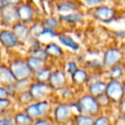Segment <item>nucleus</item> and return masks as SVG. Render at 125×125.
Wrapping results in <instances>:
<instances>
[{
    "mask_svg": "<svg viewBox=\"0 0 125 125\" xmlns=\"http://www.w3.org/2000/svg\"><path fill=\"white\" fill-rule=\"evenodd\" d=\"M16 8L19 21L30 24L37 20L38 9L32 0H22L18 6H16Z\"/></svg>",
    "mask_w": 125,
    "mask_h": 125,
    "instance_id": "obj_1",
    "label": "nucleus"
},
{
    "mask_svg": "<svg viewBox=\"0 0 125 125\" xmlns=\"http://www.w3.org/2000/svg\"><path fill=\"white\" fill-rule=\"evenodd\" d=\"M12 74L16 78V80H22L31 78L32 71L30 70L29 66L27 65L25 60L22 59H13L10 61L9 63H7Z\"/></svg>",
    "mask_w": 125,
    "mask_h": 125,
    "instance_id": "obj_2",
    "label": "nucleus"
},
{
    "mask_svg": "<svg viewBox=\"0 0 125 125\" xmlns=\"http://www.w3.org/2000/svg\"><path fill=\"white\" fill-rule=\"evenodd\" d=\"M50 104L46 101H40L37 103H31L24 107V112L34 121L44 117L49 111Z\"/></svg>",
    "mask_w": 125,
    "mask_h": 125,
    "instance_id": "obj_3",
    "label": "nucleus"
},
{
    "mask_svg": "<svg viewBox=\"0 0 125 125\" xmlns=\"http://www.w3.org/2000/svg\"><path fill=\"white\" fill-rule=\"evenodd\" d=\"M21 45L10 27H0V48L13 50Z\"/></svg>",
    "mask_w": 125,
    "mask_h": 125,
    "instance_id": "obj_4",
    "label": "nucleus"
},
{
    "mask_svg": "<svg viewBox=\"0 0 125 125\" xmlns=\"http://www.w3.org/2000/svg\"><path fill=\"white\" fill-rule=\"evenodd\" d=\"M19 21L16 6L5 4L0 8V23L1 27H11Z\"/></svg>",
    "mask_w": 125,
    "mask_h": 125,
    "instance_id": "obj_5",
    "label": "nucleus"
},
{
    "mask_svg": "<svg viewBox=\"0 0 125 125\" xmlns=\"http://www.w3.org/2000/svg\"><path fill=\"white\" fill-rule=\"evenodd\" d=\"M50 88H51L50 85H47L46 83L35 82V83H31L28 91H29L33 101L40 102V101H43V99L49 93Z\"/></svg>",
    "mask_w": 125,
    "mask_h": 125,
    "instance_id": "obj_6",
    "label": "nucleus"
},
{
    "mask_svg": "<svg viewBox=\"0 0 125 125\" xmlns=\"http://www.w3.org/2000/svg\"><path fill=\"white\" fill-rule=\"evenodd\" d=\"M115 16V10L105 5H100L94 8V17L99 21L108 22Z\"/></svg>",
    "mask_w": 125,
    "mask_h": 125,
    "instance_id": "obj_7",
    "label": "nucleus"
},
{
    "mask_svg": "<svg viewBox=\"0 0 125 125\" xmlns=\"http://www.w3.org/2000/svg\"><path fill=\"white\" fill-rule=\"evenodd\" d=\"M10 28L12 29V31L14 32V34L16 35V37L18 38L21 44H24L30 37L29 27H28V24L26 23H23L21 21H17Z\"/></svg>",
    "mask_w": 125,
    "mask_h": 125,
    "instance_id": "obj_8",
    "label": "nucleus"
},
{
    "mask_svg": "<svg viewBox=\"0 0 125 125\" xmlns=\"http://www.w3.org/2000/svg\"><path fill=\"white\" fill-rule=\"evenodd\" d=\"M78 4L71 0H61L57 5L56 9L60 16H65L74 12H78Z\"/></svg>",
    "mask_w": 125,
    "mask_h": 125,
    "instance_id": "obj_9",
    "label": "nucleus"
},
{
    "mask_svg": "<svg viewBox=\"0 0 125 125\" xmlns=\"http://www.w3.org/2000/svg\"><path fill=\"white\" fill-rule=\"evenodd\" d=\"M16 78L12 74L7 63L0 62V85L8 86L16 83Z\"/></svg>",
    "mask_w": 125,
    "mask_h": 125,
    "instance_id": "obj_10",
    "label": "nucleus"
},
{
    "mask_svg": "<svg viewBox=\"0 0 125 125\" xmlns=\"http://www.w3.org/2000/svg\"><path fill=\"white\" fill-rule=\"evenodd\" d=\"M106 92H107V96H108L110 99L114 100V101L119 100V99L122 97V95H123L122 87L120 86V84H119L118 82H115V81L111 82V83L108 85Z\"/></svg>",
    "mask_w": 125,
    "mask_h": 125,
    "instance_id": "obj_11",
    "label": "nucleus"
},
{
    "mask_svg": "<svg viewBox=\"0 0 125 125\" xmlns=\"http://www.w3.org/2000/svg\"><path fill=\"white\" fill-rule=\"evenodd\" d=\"M79 105H80V110L85 112H94L98 109V104L96 101L91 97L83 98L80 101Z\"/></svg>",
    "mask_w": 125,
    "mask_h": 125,
    "instance_id": "obj_12",
    "label": "nucleus"
},
{
    "mask_svg": "<svg viewBox=\"0 0 125 125\" xmlns=\"http://www.w3.org/2000/svg\"><path fill=\"white\" fill-rule=\"evenodd\" d=\"M14 125H32L33 120L24 112H16L12 115Z\"/></svg>",
    "mask_w": 125,
    "mask_h": 125,
    "instance_id": "obj_13",
    "label": "nucleus"
},
{
    "mask_svg": "<svg viewBox=\"0 0 125 125\" xmlns=\"http://www.w3.org/2000/svg\"><path fill=\"white\" fill-rule=\"evenodd\" d=\"M48 81H49L50 87L60 88L64 84V81H65L64 74L61 71H56L55 73H51Z\"/></svg>",
    "mask_w": 125,
    "mask_h": 125,
    "instance_id": "obj_14",
    "label": "nucleus"
},
{
    "mask_svg": "<svg viewBox=\"0 0 125 125\" xmlns=\"http://www.w3.org/2000/svg\"><path fill=\"white\" fill-rule=\"evenodd\" d=\"M27 65L29 66L30 70L32 71V73H35L37 71H39L40 69H42L44 67V61L38 58H35L33 56H29L26 58L25 60Z\"/></svg>",
    "mask_w": 125,
    "mask_h": 125,
    "instance_id": "obj_15",
    "label": "nucleus"
},
{
    "mask_svg": "<svg viewBox=\"0 0 125 125\" xmlns=\"http://www.w3.org/2000/svg\"><path fill=\"white\" fill-rule=\"evenodd\" d=\"M28 27H29V36L36 39L40 37L42 31L44 30V25L42 23V21H37V20L31 22L30 24H28Z\"/></svg>",
    "mask_w": 125,
    "mask_h": 125,
    "instance_id": "obj_16",
    "label": "nucleus"
},
{
    "mask_svg": "<svg viewBox=\"0 0 125 125\" xmlns=\"http://www.w3.org/2000/svg\"><path fill=\"white\" fill-rule=\"evenodd\" d=\"M58 37H59L60 42H61L62 45H64V46H66V47H69V48H71L72 50H78L79 45H78L71 37H69V36H67V35H64V34H60V35H58Z\"/></svg>",
    "mask_w": 125,
    "mask_h": 125,
    "instance_id": "obj_17",
    "label": "nucleus"
},
{
    "mask_svg": "<svg viewBox=\"0 0 125 125\" xmlns=\"http://www.w3.org/2000/svg\"><path fill=\"white\" fill-rule=\"evenodd\" d=\"M121 57V54L119 51L117 50H109L106 55H105V58H104V62L107 64V65H110V64H113L114 62H116Z\"/></svg>",
    "mask_w": 125,
    "mask_h": 125,
    "instance_id": "obj_18",
    "label": "nucleus"
},
{
    "mask_svg": "<svg viewBox=\"0 0 125 125\" xmlns=\"http://www.w3.org/2000/svg\"><path fill=\"white\" fill-rule=\"evenodd\" d=\"M46 54L48 55V57H59L62 55V49L55 43H49L46 45V47L44 48Z\"/></svg>",
    "mask_w": 125,
    "mask_h": 125,
    "instance_id": "obj_19",
    "label": "nucleus"
},
{
    "mask_svg": "<svg viewBox=\"0 0 125 125\" xmlns=\"http://www.w3.org/2000/svg\"><path fill=\"white\" fill-rule=\"evenodd\" d=\"M14 99H16L19 104H24V105H28L33 101V99H32L31 95H30L29 91L18 93Z\"/></svg>",
    "mask_w": 125,
    "mask_h": 125,
    "instance_id": "obj_20",
    "label": "nucleus"
},
{
    "mask_svg": "<svg viewBox=\"0 0 125 125\" xmlns=\"http://www.w3.org/2000/svg\"><path fill=\"white\" fill-rule=\"evenodd\" d=\"M34 74V77L36 79V82H42V83H45L46 81L49 80L50 78V75H51V70L50 68H45L43 67L42 69H40L39 71L33 73Z\"/></svg>",
    "mask_w": 125,
    "mask_h": 125,
    "instance_id": "obj_21",
    "label": "nucleus"
},
{
    "mask_svg": "<svg viewBox=\"0 0 125 125\" xmlns=\"http://www.w3.org/2000/svg\"><path fill=\"white\" fill-rule=\"evenodd\" d=\"M82 14L79 13V12H74V13H71V14H68V15H65V16H60V21H66V22H78L79 21L82 20Z\"/></svg>",
    "mask_w": 125,
    "mask_h": 125,
    "instance_id": "obj_22",
    "label": "nucleus"
},
{
    "mask_svg": "<svg viewBox=\"0 0 125 125\" xmlns=\"http://www.w3.org/2000/svg\"><path fill=\"white\" fill-rule=\"evenodd\" d=\"M31 85L30 82V78L27 79H22V80H17L15 83V87L17 90V93H21V92H25L29 90V87Z\"/></svg>",
    "mask_w": 125,
    "mask_h": 125,
    "instance_id": "obj_23",
    "label": "nucleus"
},
{
    "mask_svg": "<svg viewBox=\"0 0 125 125\" xmlns=\"http://www.w3.org/2000/svg\"><path fill=\"white\" fill-rule=\"evenodd\" d=\"M13 105L12 99H0V116L8 114Z\"/></svg>",
    "mask_w": 125,
    "mask_h": 125,
    "instance_id": "obj_24",
    "label": "nucleus"
},
{
    "mask_svg": "<svg viewBox=\"0 0 125 125\" xmlns=\"http://www.w3.org/2000/svg\"><path fill=\"white\" fill-rule=\"evenodd\" d=\"M55 114H56V118L59 121H63L67 118L69 114V108L66 105H60L57 107Z\"/></svg>",
    "mask_w": 125,
    "mask_h": 125,
    "instance_id": "obj_25",
    "label": "nucleus"
},
{
    "mask_svg": "<svg viewBox=\"0 0 125 125\" xmlns=\"http://www.w3.org/2000/svg\"><path fill=\"white\" fill-rule=\"evenodd\" d=\"M42 23L45 28H50L55 30V28H57V26L59 25V21L57 20V18L53 16H48L42 21Z\"/></svg>",
    "mask_w": 125,
    "mask_h": 125,
    "instance_id": "obj_26",
    "label": "nucleus"
},
{
    "mask_svg": "<svg viewBox=\"0 0 125 125\" xmlns=\"http://www.w3.org/2000/svg\"><path fill=\"white\" fill-rule=\"evenodd\" d=\"M30 56H33V57L38 58V59H41V60H43V61H45V59L48 58V55L46 54L45 50L42 49L41 47H39V48H37V49H34V50H31Z\"/></svg>",
    "mask_w": 125,
    "mask_h": 125,
    "instance_id": "obj_27",
    "label": "nucleus"
},
{
    "mask_svg": "<svg viewBox=\"0 0 125 125\" xmlns=\"http://www.w3.org/2000/svg\"><path fill=\"white\" fill-rule=\"evenodd\" d=\"M104 88H105V86H104V83H96L95 85H93L91 87V92L94 95H100V94L103 93Z\"/></svg>",
    "mask_w": 125,
    "mask_h": 125,
    "instance_id": "obj_28",
    "label": "nucleus"
},
{
    "mask_svg": "<svg viewBox=\"0 0 125 125\" xmlns=\"http://www.w3.org/2000/svg\"><path fill=\"white\" fill-rule=\"evenodd\" d=\"M0 125H14L12 115L5 114V115L0 116Z\"/></svg>",
    "mask_w": 125,
    "mask_h": 125,
    "instance_id": "obj_29",
    "label": "nucleus"
},
{
    "mask_svg": "<svg viewBox=\"0 0 125 125\" xmlns=\"http://www.w3.org/2000/svg\"><path fill=\"white\" fill-rule=\"evenodd\" d=\"M81 1L83 4H85L87 7H90V8L98 7L102 5V3L104 2V0H81Z\"/></svg>",
    "mask_w": 125,
    "mask_h": 125,
    "instance_id": "obj_30",
    "label": "nucleus"
},
{
    "mask_svg": "<svg viewBox=\"0 0 125 125\" xmlns=\"http://www.w3.org/2000/svg\"><path fill=\"white\" fill-rule=\"evenodd\" d=\"M85 78H86V73H85L84 71L76 70V71L73 73V79H74V81H76V82H81V81H83Z\"/></svg>",
    "mask_w": 125,
    "mask_h": 125,
    "instance_id": "obj_31",
    "label": "nucleus"
},
{
    "mask_svg": "<svg viewBox=\"0 0 125 125\" xmlns=\"http://www.w3.org/2000/svg\"><path fill=\"white\" fill-rule=\"evenodd\" d=\"M77 123L79 125H92V119L86 116H78Z\"/></svg>",
    "mask_w": 125,
    "mask_h": 125,
    "instance_id": "obj_32",
    "label": "nucleus"
},
{
    "mask_svg": "<svg viewBox=\"0 0 125 125\" xmlns=\"http://www.w3.org/2000/svg\"><path fill=\"white\" fill-rule=\"evenodd\" d=\"M0 99H10L9 94L4 86L0 85Z\"/></svg>",
    "mask_w": 125,
    "mask_h": 125,
    "instance_id": "obj_33",
    "label": "nucleus"
},
{
    "mask_svg": "<svg viewBox=\"0 0 125 125\" xmlns=\"http://www.w3.org/2000/svg\"><path fill=\"white\" fill-rule=\"evenodd\" d=\"M121 73H122V71H121V68H119V67H115L111 70V76L113 78H117L118 76L121 75Z\"/></svg>",
    "mask_w": 125,
    "mask_h": 125,
    "instance_id": "obj_34",
    "label": "nucleus"
},
{
    "mask_svg": "<svg viewBox=\"0 0 125 125\" xmlns=\"http://www.w3.org/2000/svg\"><path fill=\"white\" fill-rule=\"evenodd\" d=\"M22 0H4V3L7 5H12V6H18Z\"/></svg>",
    "mask_w": 125,
    "mask_h": 125,
    "instance_id": "obj_35",
    "label": "nucleus"
},
{
    "mask_svg": "<svg viewBox=\"0 0 125 125\" xmlns=\"http://www.w3.org/2000/svg\"><path fill=\"white\" fill-rule=\"evenodd\" d=\"M94 125H108V122L105 118H100L95 122Z\"/></svg>",
    "mask_w": 125,
    "mask_h": 125,
    "instance_id": "obj_36",
    "label": "nucleus"
},
{
    "mask_svg": "<svg viewBox=\"0 0 125 125\" xmlns=\"http://www.w3.org/2000/svg\"><path fill=\"white\" fill-rule=\"evenodd\" d=\"M32 125H49L48 122L46 120H43V119H37L36 121H33Z\"/></svg>",
    "mask_w": 125,
    "mask_h": 125,
    "instance_id": "obj_37",
    "label": "nucleus"
},
{
    "mask_svg": "<svg viewBox=\"0 0 125 125\" xmlns=\"http://www.w3.org/2000/svg\"><path fill=\"white\" fill-rule=\"evenodd\" d=\"M5 5V3H4V0H0V8L2 7V6H4Z\"/></svg>",
    "mask_w": 125,
    "mask_h": 125,
    "instance_id": "obj_38",
    "label": "nucleus"
},
{
    "mask_svg": "<svg viewBox=\"0 0 125 125\" xmlns=\"http://www.w3.org/2000/svg\"><path fill=\"white\" fill-rule=\"evenodd\" d=\"M122 108L125 110V101H124V102H123V104H122Z\"/></svg>",
    "mask_w": 125,
    "mask_h": 125,
    "instance_id": "obj_39",
    "label": "nucleus"
},
{
    "mask_svg": "<svg viewBox=\"0 0 125 125\" xmlns=\"http://www.w3.org/2000/svg\"><path fill=\"white\" fill-rule=\"evenodd\" d=\"M1 59L2 58H1V48H0V62H1Z\"/></svg>",
    "mask_w": 125,
    "mask_h": 125,
    "instance_id": "obj_40",
    "label": "nucleus"
},
{
    "mask_svg": "<svg viewBox=\"0 0 125 125\" xmlns=\"http://www.w3.org/2000/svg\"><path fill=\"white\" fill-rule=\"evenodd\" d=\"M39 1H40V2H42V1H45V0H39Z\"/></svg>",
    "mask_w": 125,
    "mask_h": 125,
    "instance_id": "obj_41",
    "label": "nucleus"
},
{
    "mask_svg": "<svg viewBox=\"0 0 125 125\" xmlns=\"http://www.w3.org/2000/svg\"><path fill=\"white\" fill-rule=\"evenodd\" d=\"M124 87H125V83H124Z\"/></svg>",
    "mask_w": 125,
    "mask_h": 125,
    "instance_id": "obj_42",
    "label": "nucleus"
},
{
    "mask_svg": "<svg viewBox=\"0 0 125 125\" xmlns=\"http://www.w3.org/2000/svg\"><path fill=\"white\" fill-rule=\"evenodd\" d=\"M0 27H1V23H0Z\"/></svg>",
    "mask_w": 125,
    "mask_h": 125,
    "instance_id": "obj_43",
    "label": "nucleus"
},
{
    "mask_svg": "<svg viewBox=\"0 0 125 125\" xmlns=\"http://www.w3.org/2000/svg\"><path fill=\"white\" fill-rule=\"evenodd\" d=\"M124 3H125V0H124Z\"/></svg>",
    "mask_w": 125,
    "mask_h": 125,
    "instance_id": "obj_44",
    "label": "nucleus"
}]
</instances>
